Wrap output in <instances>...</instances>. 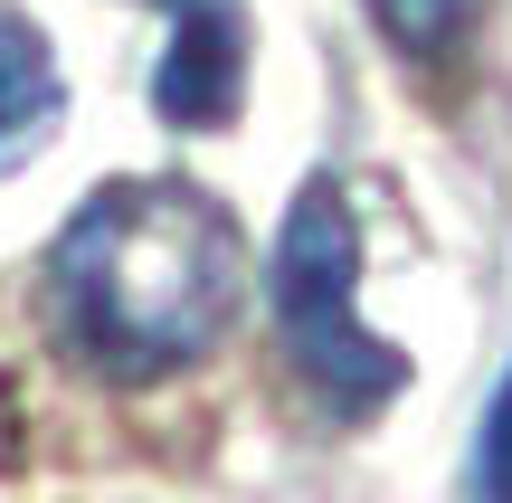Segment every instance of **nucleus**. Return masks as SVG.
Wrapping results in <instances>:
<instances>
[{"label":"nucleus","instance_id":"1","mask_svg":"<svg viewBox=\"0 0 512 503\" xmlns=\"http://www.w3.org/2000/svg\"><path fill=\"white\" fill-rule=\"evenodd\" d=\"M247 228L200 181H105L48 247V323L95 380H171L247 314Z\"/></svg>","mask_w":512,"mask_h":503},{"label":"nucleus","instance_id":"2","mask_svg":"<svg viewBox=\"0 0 512 503\" xmlns=\"http://www.w3.org/2000/svg\"><path fill=\"white\" fill-rule=\"evenodd\" d=\"M266 323L275 352L294 361V380L313 390V409L361 428L408 390V352L361 323V219H351L342 181H304L275 228L266 257Z\"/></svg>","mask_w":512,"mask_h":503},{"label":"nucleus","instance_id":"3","mask_svg":"<svg viewBox=\"0 0 512 503\" xmlns=\"http://www.w3.org/2000/svg\"><path fill=\"white\" fill-rule=\"evenodd\" d=\"M247 95V19L228 0H190L162 38V67H152V114L181 133H219Z\"/></svg>","mask_w":512,"mask_h":503},{"label":"nucleus","instance_id":"4","mask_svg":"<svg viewBox=\"0 0 512 503\" xmlns=\"http://www.w3.org/2000/svg\"><path fill=\"white\" fill-rule=\"evenodd\" d=\"M67 124V67L29 10H0V171H29Z\"/></svg>","mask_w":512,"mask_h":503},{"label":"nucleus","instance_id":"5","mask_svg":"<svg viewBox=\"0 0 512 503\" xmlns=\"http://www.w3.org/2000/svg\"><path fill=\"white\" fill-rule=\"evenodd\" d=\"M370 19L408 67H456L484 29V0H370Z\"/></svg>","mask_w":512,"mask_h":503},{"label":"nucleus","instance_id":"6","mask_svg":"<svg viewBox=\"0 0 512 503\" xmlns=\"http://www.w3.org/2000/svg\"><path fill=\"white\" fill-rule=\"evenodd\" d=\"M465 494H475V503H512V371L494 380V399H484V418H475V447H465Z\"/></svg>","mask_w":512,"mask_h":503}]
</instances>
